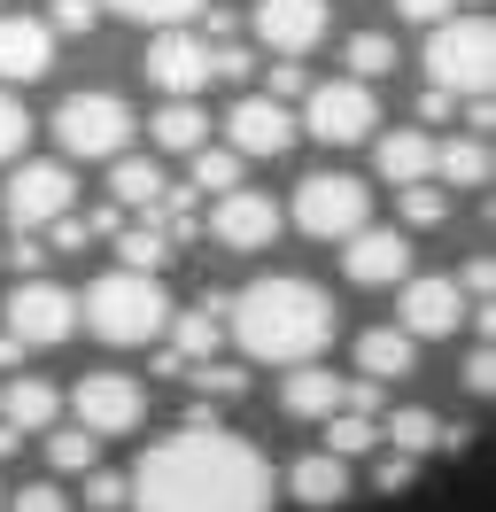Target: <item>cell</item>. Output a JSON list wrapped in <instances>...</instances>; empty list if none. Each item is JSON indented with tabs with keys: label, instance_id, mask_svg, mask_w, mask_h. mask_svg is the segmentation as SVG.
Listing matches in <instances>:
<instances>
[{
	"label": "cell",
	"instance_id": "1",
	"mask_svg": "<svg viewBox=\"0 0 496 512\" xmlns=\"http://www.w3.org/2000/svg\"><path fill=\"white\" fill-rule=\"evenodd\" d=\"M124 505L140 512H272V466L264 450L225 427H179L124 474Z\"/></svg>",
	"mask_w": 496,
	"mask_h": 512
},
{
	"label": "cell",
	"instance_id": "2",
	"mask_svg": "<svg viewBox=\"0 0 496 512\" xmlns=\"http://www.w3.org/2000/svg\"><path fill=\"white\" fill-rule=\"evenodd\" d=\"M225 326L256 365H318V350L334 342V303L295 272H272L256 288L225 295Z\"/></svg>",
	"mask_w": 496,
	"mask_h": 512
},
{
	"label": "cell",
	"instance_id": "3",
	"mask_svg": "<svg viewBox=\"0 0 496 512\" xmlns=\"http://www.w3.org/2000/svg\"><path fill=\"white\" fill-rule=\"evenodd\" d=\"M78 319H86L101 342L140 350V342H155V334L171 326V295H163V280H140V272H101L86 288V303H78Z\"/></svg>",
	"mask_w": 496,
	"mask_h": 512
},
{
	"label": "cell",
	"instance_id": "4",
	"mask_svg": "<svg viewBox=\"0 0 496 512\" xmlns=\"http://www.w3.org/2000/svg\"><path fill=\"white\" fill-rule=\"evenodd\" d=\"M427 78H434V94H450V101L489 94V78H496L489 16H450V24H434L427 32Z\"/></svg>",
	"mask_w": 496,
	"mask_h": 512
},
{
	"label": "cell",
	"instance_id": "5",
	"mask_svg": "<svg viewBox=\"0 0 496 512\" xmlns=\"http://www.w3.org/2000/svg\"><path fill=\"white\" fill-rule=\"evenodd\" d=\"M55 140H62V156H78V163H117L132 148V109L117 94H70L55 109Z\"/></svg>",
	"mask_w": 496,
	"mask_h": 512
},
{
	"label": "cell",
	"instance_id": "6",
	"mask_svg": "<svg viewBox=\"0 0 496 512\" xmlns=\"http://www.w3.org/2000/svg\"><path fill=\"white\" fill-rule=\"evenodd\" d=\"M295 225L310 241H349L357 225H372V187L349 171H310L295 187Z\"/></svg>",
	"mask_w": 496,
	"mask_h": 512
},
{
	"label": "cell",
	"instance_id": "7",
	"mask_svg": "<svg viewBox=\"0 0 496 512\" xmlns=\"http://www.w3.org/2000/svg\"><path fill=\"white\" fill-rule=\"evenodd\" d=\"M372 125H380L372 86H349V78H334V86H310V94H303V117H295V132L326 140V148H357Z\"/></svg>",
	"mask_w": 496,
	"mask_h": 512
},
{
	"label": "cell",
	"instance_id": "8",
	"mask_svg": "<svg viewBox=\"0 0 496 512\" xmlns=\"http://www.w3.org/2000/svg\"><path fill=\"white\" fill-rule=\"evenodd\" d=\"M8 342H24V350H55L78 334V295L55 288V280H24V288L8 295V326H0Z\"/></svg>",
	"mask_w": 496,
	"mask_h": 512
},
{
	"label": "cell",
	"instance_id": "9",
	"mask_svg": "<svg viewBox=\"0 0 496 512\" xmlns=\"http://www.w3.org/2000/svg\"><path fill=\"white\" fill-rule=\"evenodd\" d=\"M70 202H78V179H70V163H16V179H8V194H0V210H8V225L16 233H39V225L70 218Z\"/></svg>",
	"mask_w": 496,
	"mask_h": 512
},
{
	"label": "cell",
	"instance_id": "10",
	"mask_svg": "<svg viewBox=\"0 0 496 512\" xmlns=\"http://www.w3.org/2000/svg\"><path fill=\"white\" fill-rule=\"evenodd\" d=\"M148 86L163 101H202V86H210V47H202V32H155L148 39Z\"/></svg>",
	"mask_w": 496,
	"mask_h": 512
},
{
	"label": "cell",
	"instance_id": "11",
	"mask_svg": "<svg viewBox=\"0 0 496 512\" xmlns=\"http://www.w3.org/2000/svg\"><path fill=\"white\" fill-rule=\"evenodd\" d=\"M70 412H78V427H86L93 443H101V435H132L140 412H148V388L124 381V373H86L78 396H70Z\"/></svg>",
	"mask_w": 496,
	"mask_h": 512
},
{
	"label": "cell",
	"instance_id": "12",
	"mask_svg": "<svg viewBox=\"0 0 496 512\" xmlns=\"http://www.w3.org/2000/svg\"><path fill=\"white\" fill-rule=\"evenodd\" d=\"M341 272L357 288H403L411 280V233L403 225H357L349 249H341Z\"/></svg>",
	"mask_w": 496,
	"mask_h": 512
},
{
	"label": "cell",
	"instance_id": "13",
	"mask_svg": "<svg viewBox=\"0 0 496 512\" xmlns=\"http://www.w3.org/2000/svg\"><path fill=\"white\" fill-rule=\"evenodd\" d=\"M458 326H465V295H458L450 272H411L403 280V334L411 342H442Z\"/></svg>",
	"mask_w": 496,
	"mask_h": 512
},
{
	"label": "cell",
	"instance_id": "14",
	"mask_svg": "<svg viewBox=\"0 0 496 512\" xmlns=\"http://www.w3.org/2000/svg\"><path fill=\"white\" fill-rule=\"evenodd\" d=\"M272 233H279V202L272 194H256V187H233V194H217V210H210V241L217 249H272Z\"/></svg>",
	"mask_w": 496,
	"mask_h": 512
},
{
	"label": "cell",
	"instance_id": "15",
	"mask_svg": "<svg viewBox=\"0 0 496 512\" xmlns=\"http://www.w3.org/2000/svg\"><path fill=\"white\" fill-rule=\"evenodd\" d=\"M248 32L264 39L279 63H295V55H310V47L326 39V0H256Z\"/></svg>",
	"mask_w": 496,
	"mask_h": 512
},
{
	"label": "cell",
	"instance_id": "16",
	"mask_svg": "<svg viewBox=\"0 0 496 512\" xmlns=\"http://www.w3.org/2000/svg\"><path fill=\"white\" fill-rule=\"evenodd\" d=\"M225 140H233V156H287L295 148V109H279V101H264V94H241L233 101V117H225Z\"/></svg>",
	"mask_w": 496,
	"mask_h": 512
},
{
	"label": "cell",
	"instance_id": "17",
	"mask_svg": "<svg viewBox=\"0 0 496 512\" xmlns=\"http://www.w3.org/2000/svg\"><path fill=\"white\" fill-rule=\"evenodd\" d=\"M47 70H55V32H47L39 16H0V78L31 86V78H47Z\"/></svg>",
	"mask_w": 496,
	"mask_h": 512
},
{
	"label": "cell",
	"instance_id": "18",
	"mask_svg": "<svg viewBox=\"0 0 496 512\" xmlns=\"http://www.w3.org/2000/svg\"><path fill=\"white\" fill-rule=\"evenodd\" d=\"M163 334H171V357H179V365H210V350L225 342V295H202L194 311H171Z\"/></svg>",
	"mask_w": 496,
	"mask_h": 512
},
{
	"label": "cell",
	"instance_id": "19",
	"mask_svg": "<svg viewBox=\"0 0 496 512\" xmlns=\"http://www.w3.org/2000/svg\"><path fill=\"white\" fill-rule=\"evenodd\" d=\"M380 435H388V450H396V458H427V450H458V443H465L458 427H450V419H434L427 404L388 412V427H380Z\"/></svg>",
	"mask_w": 496,
	"mask_h": 512
},
{
	"label": "cell",
	"instance_id": "20",
	"mask_svg": "<svg viewBox=\"0 0 496 512\" xmlns=\"http://www.w3.org/2000/svg\"><path fill=\"white\" fill-rule=\"evenodd\" d=\"M341 373H326V365H287V381H279V404L295 419H334L341 412Z\"/></svg>",
	"mask_w": 496,
	"mask_h": 512
},
{
	"label": "cell",
	"instance_id": "21",
	"mask_svg": "<svg viewBox=\"0 0 496 512\" xmlns=\"http://www.w3.org/2000/svg\"><path fill=\"white\" fill-rule=\"evenodd\" d=\"M411 357H419V342L403 334V326H372V334H357V381H403L411 373Z\"/></svg>",
	"mask_w": 496,
	"mask_h": 512
},
{
	"label": "cell",
	"instance_id": "22",
	"mask_svg": "<svg viewBox=\"0 0 496 512\" xmlns=\"http://www.w3.org/2000/svg\"><path fill=\"white\" fill-rule=\"evenodd\" d=\"M287 497H295V505H310V512L341 505V497H349V466H341V458H326V450H310V458H295V466H287Z\"/></svg>",
	"mask_w": 496,
	"mask_h": 512
},
{
	"label": "cell",
	"instance_id": "23",
	"mask_svg": "<svg viewBox=\"0 0 496 512\" xmlns=\"http://www.w3.org/2000/svg\"><path fill=\"white\" fill-rule=\"evenodd\" d=\"M62 412V388L55 381H8V396H0V427H16V435H47Z\"/></svg>",
	"mask_w": 496,
	"mask_h": 512
},
{
	"label": "cell",
	"instance_id": "24",
	"mask_svg": "<svg viewBox=\"0 0 496 512\" xmlns=\"http://www.w3.org/2000/svg\"><path fill=\"white\" fill-rule=\"evenodd\" d=\"M372 171H380L388 187H419L434 171V140L427 132H388V140H372Z\"/></svg>",
	"mask_w": 496,
	"mask_h": 512
},
{
	"label": "cell",
	"instance_id": "25",
	"mask_svg": "<svg viewBox=\"0 0 496 512\" xmlns=\"http://www.w3.org/2000/svg\"><path fill=\"white\" fill-rule=\"evenodd\" d=\"M434 187L450 194V187H489V140H434V171H427Z\"/></svg>",
	"mask_w": 496,
	"mask_h": 512
},
{
	"label": "cell",
	"instance_id": "26",
	"mask_svg": "<svg viewBox=\"0 0 496 512\" xmlns=\"http://www.w3.org/2000/svg\"><path fill=\"white\" fill-rule=\"evenodd\" d=\"M163 187H171V179H163L148 156H117V163H109V194H117V210H140V218H148L155 202H163Z\"/></svg>",
	"mask_w": 496,
	"mask_h": 512
},
{
	"label": "cell",
	"instance_id": "27",
	"mask_svg": "<svg viewBox=\"0 0 496 512\" xmlns=\"http://www.w3.org/2000/svg\"><path fill=\"white\" fill-rule=\"evenodd\" d=\"M148 132H155V148L194 156V148H202V132H210V117H202V101H163V109L148 117Z\"/></svg>",
	"mask_w": 496,
	"mask_h": 512
},
{
	"label": "cell",
	"instance_id": "28",
	"mask_svg": "<svg viewBox=\"0 0 496 512\" xmlns=\"http://www.w3.org/2000/svg\"><path fill=\"white\" fill-rule=\"evenodd\" d=\"M101 16H124V24H148V32H179L186 16H202V0H93Z\"/></svg>",
	"mask_w": 496,
	"mask_h": 512
},
{
	"label": "cell",
	"instance_id": "29",
	"mask_svg": "<svg viewBox=\"0 0 496 512\" xmlns=\"http://www.w3.org/2000/svg\"><path fill=\"white\" fill-rule=\"evenodd\" d=\"M117 256H124L117 272H140V280H155V272L171 264V241H163V233L140 218V225H124V233H117Z\"/></svg>",
	"mask_w": 496,
	"mask_h": 512
},
{
	"label": "cell",
	"instance_id": "30",
	"mask_svg": "<svg viewBox=\"0 0 496 512\" xmlns=\"http://www.w3.org/2000/svg\"><path fill=\"white\" fill-rule=\"evenodd\" d=\"M372 443H380V419H357V412H334V419H326V458H341V466H349V458H365Z\"/></svg>",
	"mask_w": 496,
	"mask_h": 512
},
{
	"label": "cell",
	"instance_id": "31",
	"mask_svg": "<svg viewBox=\"0 0 496 512\" xmlns=\"http://www.w3.org/2000/svg\"><path fill=\"white\" fill-rule=\"evenodd\" d=\"M388 70H396V39H380V32L349 39V86H372V78H388Z\"/></svg>",
	"mask_w": 496,
	"mask_h": 512
},
{
	"label": "cell",
	"instance_id": "32",
	"mask_svg": "<svg viewBox=\"0 0 496 512\" xmlns=\"http://www.w3.org/2000/svg\"><path fill=\"white\" fill-rule=\"evenodd\" d=\"M202 187L233 194V187H241V156H233V148H194V187H186V194H202Z\"/></svg>",
	"mask_w": 496,
	"mask_h": 512
},
{
	"label": "cell",
	"instance_id": "33",
	"mask_svg": "<svg viewBox=\"0 0 496 512\" xmlns=\"http://www.w3.org/2000/svg\"><path fill=\"white\" fill-rule=\"evenodd\" d=\"M47 466L55 474H93V435L86 427H55L47 435Z\"/></svg>",
	"mask_w": 496,
	"mask_h": 512
},
{
	"label": "cell",
	"instance_id": "34",
	"mask_svg": "<svg viewBox=\"0 0 496 512\" xmlns=\"http://www.w3.org/2000/svg\"><path fill=\"white\" fill-rule=\"evenodd\" d=\"M396 210H403V225H442L450 218V194L434 179H419V187H396Z\"/></svg>",
	"mask_w": 496,
	"mask_h": 512
},
{
	"label": "cell",
	"instance_id": "35",
	"mask_svg": "<svg viewBox=\"0 0 496 512\" xmlns=\"http://www.w3.org/2000/svg\"><path fill=\"white\" fill-rule=\"evenodd\" d=\"M186 381L202 388V404H233V396L248 388V373H241V365H217V357H210V365H186Z\"/></svg>",
	"mask_w": 496,
	"mask_h": 512
},
{
	"label": "cell",
	"instance_id": "36",
	"mask_svg": "<svg viewBox=\"0 0 496 512\" xmlns=\"http://www.w3.org/2000/svg\"><path fill=\"white\" fill-rule=\"evenodd\" d=\"M24 140H31L24 101H16V94H0V163H16V156H24Z\"/></svg>",
	"mask_w": 496,
	"mask_h": 512
},
{
	"label": "cell",
	"instance_id": "37",
	"mask_svg": "<svg viewBox=\"0 0 496 512\" xmlns=\"http://www.w3.org/2000/svg\"><path fill=\"white\" fill-rule=\"evenodd\" d=\"M93 24H101V8H93V0H55V24H47V32H78V39H86Z\"/></svg>",
	"mask_w": 496,
	"mask_h": 512
},
{
	"label": "cell",
	"instance_id": "38",
	"mask_svg": "<svg viewBox=\"0 0 496 512\" xmlns=\"http://www.w3.org/2000/svg\"><path fill=\"white\" fill-rule=\"evenodd\" d=\"M86 505L93 512H124V474H101V466H93L86 474Z\"/></svg>",
	"mask_w": 496,
	"mask_h": 512
},
{
	"label": "cell",
	"instance_id": "39",
	"mask_svg": "<svg viewBox=\"0 0 496 512\" xmlns=\"http://www.w3.org/2000/svg\"><path fill=\"white\" fill-rule=\"evenodd\" d=\"M8 512H70V497H62L55 481H31V489H16V505Z\"/></svg>",
	"mask_w": 496,
	"mask_h": 512
},
{
	"label": "cell",
	"instance_id": "40",
	"mask_svg": "<svg viewBox=\"0 0 496 512\" xmlns=\"http://www.w3.org/2000/svg\"><path fill=\"white\" fill-rule=\"evenodd\" d=\"M303 94H310L303 63H272V94H264V101H279V109H287V101H303Z\"/></svg>",
	"mask_w": 496,
	"mask_h": 512
},
{
	"label": "cell",
	"instance_id": "41",
	"mask_svg": "<svg viewBox=\"0 0 496 512\" xmlns=\"http://www.w3.org/2000/svg\"><path fill=\"white\" fill-rule=\"evenodd\" d=\"M411 474H419V458H396V450L372 466V481H380V489H411Z\"/></svg>",
	"mask_w": 496,
	"mask_h": 512
},
{
	"label": "cell",
	"instance_id": "42",
	"mask_svg": "<svg viewBox=\"0 0 496 512\" xmlns=\"http://www.w3.org/2000/svg\"><path fill=\"white\" fill-rule=\"evenodd\" d=\"M396 16H411V24H450V0H396Z\"/></svg>",
	"mask_w": 496,
	"mask_h": 512
},
{
	"label": "cell",
	"instance_id": "43",
	"mask_svg": "<svg viewBox=\"0 0 496 512\" xmlns=\"http://www.w3.org/2000/svg\"><path fill=\"white\" fill-rule=\"evenodd\" d=\"M202 32H210L202 47H225V39L241 32V16H233V8H202Z\"/></svg>",
	"mask_w": 496,
	"mask_h": 512
},
{
	"label": "cell",
	"instance_id": "44",
	"mask_svg": "<svg viewBox=\"0 0 496 512\" xmlns=\"http://www.w3.org/2000/svg\"><path fill=\"white\" fill-rule=\"evenodd\" d=\"M465 388H473V396H489V388H496V357H489V350L465 357Z\"/></svg>",
	"mask_w": 496,
	"mask_h": 512
},
{
	"label": "cell",
	"instance_id": "45",
	"mask_svg": "<svg viewBox=\"0 0 496 512\" xmlns=\"http://www.w3.org/2000/svg\"><path fill=\"white\" fill-rule=\"evenodd\" d=\"M47 241H55V249H86L93 233H86L78 218H55V225H47ZM55 249H47V256H55Z\"/></svg>",
	"mask_w": 496,
	"mask_h": 512
},
{
	"label": "cell",
	"instance_id": "46",
	"mask_svg": "<svg viewBox=\"0 0 496 512\" xmlns=\"http://www.w3.org/2000/svg\"><path fill=\"white\" fill-rule=\"evenodd\" d=\"M450 109H458V101H450V94H434V86H427V94H419V125H442Z\"/></svg>",
	"mask_w": 496,
	"mask_h": 512
},
{
	"label": "cell",
	"instance_id": "47",
	"mask_svg": "<svg viewBox=\"0 0 496 512\" xmlns=\"http://www.w3.org/2000/svg\"><path fill=\"white\" fill-rule=\"evenodd\" d=\"M39 264H47V249H39V241H24V233H16V272H39Z\"/></svg>",
	"mask_w": 496,
	"mask_h": 512
},
{
	"label": "cell",
	"instance_id": "48",
	"mask_svg": "<svg viewBox=\"0 0 496 512\" xmlns=\"http://www.w3.org/2000/svg\"><path fill=\"white\" fill-rule=\"evenodd\" d=\"M16 357H24V342H8V334H0V373H8V365H16Z\"/></svg>",
	"mask_w": 496,
	"mask_h": 512
},
{
	"label": "cell",
	"instance_id": "49",
	"mask_svg": "<svg viewBox=\"0 0 496 512\" xmlns=\"http://www.w3.org/2000/svg\"><path fill=\"white\" fill-rule=\"evenodd\" d=\"M16 443H24V435H16V427H0V458H16Z\"/></svg>",
	"mask_w": 496,
	"mask_h": 512
},
{
	"label": "cell",
	"instance_id": "50",
	"mask_svg": "<svg viewBox=\"0 0 496 512\" xmlns=\"http://www.w3.org/2000/svg\"><path fill=\"white\" fill-rule=\"evenodd\" d=\"M0 505H8V497H0Z\"/></svg>",
	"mask_w": 496,
	"mask_h": 512
}]
</instances>
